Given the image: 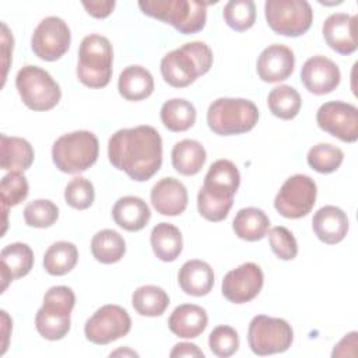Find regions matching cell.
Returning <instances> with one entry per match:
<instances>
[{"mask_svg":"<svg viewBox=\"0 0 358 358\" xmlns=\"http://www.w3.org/2000/svg\"><path fill=\"white\" fill-rule=\"evenodd\" d=\"M109 162L137 182L148 180L162 164V138L148 124L120 129L108 141Z\"/></svg>","mask_w":358,"mask_h":358,"instance_id":"obj_1","label":"cell"},{"mask_svg":"<svg viewBox=\"0 0 358 358\" xmlns=\"http://www.w3.org/2000/svg\"><path fill=\"white\" fill-rule=\"evenodd\" d=\"M239 183L241 175L234 162L218 159L211 164L197 194V210L200 215L213 222L225 220L234 204V194Z\"/></svg>","mask_w":358,"mask_h":358,"instance_id":"obj_2","label":"cell"},{"mask_svg":"<svg viewBox=\"0 0 358 358\" xmlns=\"http://www.w3.org/2000/svg\"><path fill=\"white\" fill-rule=\"evenodd\" d=\"M211 66V49L204 42L194 41L166 53L161 60V74L169 85L183 88L206 74Z\"/></svg>","mask_w":358,"mask_h":358,"instance_id":"obj_3","label":"cell"},{"mask_svg":"<svg viewBox=\"0 0 358 358\" xmlns=\"http://www.w3.org/2000/svg\"><path fill=\"white\" fill-rule=\"evenodd\" d=\"M208 3L196 0H143L138 1L140 10L152 18L172 25L183 35L201 31L207 20Z\"/></svg>","mask_w":358,"mask_h":358,"instance_id":"obj_4","label":"cell"},{"mask_svg":"<svg viewBox=\"0 0 358 358\" xmlns=\"http://www.w3.org/2000/svg\"><path fill=\"white\" fill-rule=\"evenodd\" d=\"M113 50L109 39L99 34L87 35L78 49L77 77L90 88H103L112 77Z\"/></svg>","mask_w":358,"mask_h":358,"instance_id":"obj_5","label":"cell"},{"mask_svg":"<svg viewBox=\"0 0 358 358\" xmlns=\"http://www.w3.org/2000/svg\"><path fill=\"white\" fill-rule=\"evenodd\" d=\"M259 120L257 106L245 98H218L207 110V124L218 136L242 134Z\"/></svg>","mask_w":358,"mask_h":358,"instance_id":"obj_6","label":"cell"},{"mask_svg":"<svg viewBox=\"0 0 358 358\" xmlns=\"http://www.w3.org/2000/svg\"><path fill=\"white\" fill-rule=\"evenodd\" d=\"M99 144L92 131L77 130L60 136L52 147V159L64 173L87 171L98 159Z\"/></svg>","mask_w":358,"mask_h":358,"instance_id":"obj_7","label":"cell"},{"mask_svg":"<svg viewBox=\"0 0 358 358\" xmlns=\"http://www.w3.org/2000/svg\"><path fill=\"white\" fill-rule=\"evenodd\" d=\"M76 295L70 287L57 285L46 291L43 305L36 312L35 327L38 333L50 341L62 340L70 331L71 310Z\"/></svg>","mask_w":358,"mask_h":358,"instance_id":"obj_8","label":"cell"},{"mask_svg":"<svg viewBox=\"0 0 358 358\" xmlns=\"http://www.w3.org/2000/svg\"><path fill=\"white\" fill-rule=\"evenodd\" d=\"M15 88L25 103L32 110L45 112L55 108L62 91L53 77L38 66H24L15 77Z\"/></svg>","mask_w":358,"mask_h":358,"instance_id":"obj_9","label":"cell"},{"mask_svg":"<svg viewBox=\"0 0 358 358\" xmlns=\"http://www.w3.org/2000/svg\"><path fill=\"white\" fill-rule=\"evenodd\" d=\"M294 340L291 324L281 317L255 316L248 329V343L256 355H271L287 351Z\"/></svg>","mask_w":358,"mask_h":358,"instance_id":"obj_10","label":"cell"},{"mask_svg":"<svg viewBox=\"0 0 358 358\" xmlns=\"http://www.w3.org/2000/svg\"><path fill=\"white\" fill-rule=\"evenodd\" d=\"M264 15L275 34L292 38L303 35L313 20L312 7L306 0H267Z\"/></svg>","mask_w":358,"mask_h":358,"instance_id":"obj_11","label":"cell"},{"mask_svg":"<svg viewBox=\"0 0 358 358\" xmlns=\"http://www.w3.org/2000/svg\"><path fill=\"white\" fill-rule=\"evenodd\" d=\"M316 194L315 180L308 175L296 173L284 182L274 199V207L285 218H302L313 208Z\"/></svg>","mask_w":358,"mask_h":358,"instance_id":"obj_12","label":"cell"},{"mask_svg":"<svg viewBox=\"0 0 358 358\" xmlns=\"http://www.w3.org/2000/svg\"><path fill=\"white\" fill-rule=\"evenodd\" d=\"M131 329V319L126 309L119 305L101 306L84 326V334L88 341L105 345L120 337H124Z\"/></svg>","mask_w":358,"mask_h":358,"instance_id":"obj_13","label":"cell"},{"mask_svg":"<svg viewBox=\"0 0 358 358\" xmlns=\"http://www.w3.org/2000/svg\"><path fill=\"white\" fill-rule=\"evenodd\" d=\"M71 34L60 17H46L35 28L31 38L32 52L45 62L60 59L70 48Z\"/></svg>","mask_w":358,"mask_h":358,"instance_id":"obj_14","label":"cell"},{"mask_svg":"<svg viewBox=\"0 0 358 358\" xmlns=\"http://www.w3.org/2000/svg\"><path fill=\"white\" fill-rule=\"evenodd\" d=\"M317 126L345 143L358 138V109L352 103L330 101L323 103L316 113Z\"/></svg>","mask_w":358,"mask_h":358,"instance_id":"obj_15","label":"cell"},{"mask_svg":"<svg viewBox=\"0 0 358 358\" xmlns=\"http://www.w3.org/2000/svg\"><path fill=\"white\" fill-rule=\"evenodd\" d=\"M264 275L262 268L252 262L228 271L222 280V295L232 303H246L262 291Z\"/></svg>","mask_w":358,"mask_h":358,"instance_id":"obj_16","label":"cell"},{"mask_svg":"<svg viewBox=\"0 0 358 358\" xmlns=\"http://www.w3.org/2000/svg\"><path fill=\"white\" fill-rule=\"evenodd\" d=\"M338 66L324 56L309 57L301 69V81L305 88L315 95H324L336 90L340 84Z\"/></svg>","mask_w":358,"mask_h":358,"instance_id":"obj_17","label":"cell"},{"mask_svg":"<svg viewBox=\"0 0 358 358\" xmlns=\"http://www.w3.org/2000/svg\"><path fill=\"white\" fill-rule=\"evenodd\" d=\"M295 66L294 52L281 43L267 46L257 59V76L264 83H278L287 80Z\"/></svg>","mask_w":358,"mask_h":358,"instance_id":"obj_18","label":"cell"},{"mask_svg":"<svg viewBox=\"0 0 358 358\" xmlns=\"http://www.w3.org/2000/svg\"><path fill=\"white\" fill-rule=\"evenodd\" d=\"M323 36L329 48L340 55H351L357 50V17L344 13L329 15L323 22Z\"/></svg>","mask_w":358,"mask_h":358,"instance_id":"obj_19","label":"cell"},{"mask_svg":"<svg viewBox=\"0 0 358 358\" xmlns=\"http://www.w3.org/2000/svg\"><path fill=\"white\" fill-rule=\"evenodd\" d=\"M151 203L157 213L168 217L182 214L187 207V190L175 178H162L151 189Z\"/></svg>","mask_w":358,"mask_h":358,"instance_id":"obj_20","label":"cell"},{"mask_svg":"<svg viewBox=\"0 0 358 358\" xmlns=\"http://www.w3.org/2000/svg\"><path fill=\"white\" fill-rule=\"evenodd\" d=\"M34 266V252L22 242L7 245L0 253V271H1V289L21 277H25Z\"/></svg>","mask_w":358,"mask_h":358,"instance_id":"obj_21","label":"cell"},{"mask_svg":"<svg viewBox=\"0 0 358 358\" xmlns=\"http://www.w3.org/2000/svg\"><path fill=\"white\" fill-rule=\"evenodd\" d=\"M312 228L322 242L336 245L341 242L348 232V217L336 206H324L315 213Z\"/></svg>","mask_w":358,"mask_h":358,"instance_id":"obj_22","label":"cell"},{"mask_svg":"<svg viewBox=\"0 0 358 358\" xmlns=\"http://www.w3.org/2000/svg\"><path fill=\"white\" fill-rule=\"evenodd\" d=\"M208 324L204 308L194 303H183L173 309L168 319L169 330L182 338L199 337Z\"/></svg>","mask_w":358,"mask_h":358,"instance_id":"obj_23","label":"cell"},{"mask_svg":"<svg viewBox=\"0 0 358 358\" xmlns=\"http://www.w3.org/2000/svg\"><path fill=\"white\" fill-rule=\"evenodd\" d=\"M178 282L182 291L192 296L207 295L214 285V271L203 260H187L178 273Z\"/></svg>","mask_w":358,"mask_h":358,"instance_id":"obj_24","label":"cell"},{"mask_svg":"<svg viewBox=\"0 0 358 358\" xmlns=\"http://www.w3.org/2000/svg\"><path fill=\"white\" fill-rule=\"evenodd\" d=\"M112 217L120 228L130 232H137L148 224L151 211L143 199L137 196H124L115 203Z\"/></svg>","mask_w":358,"mask_h":358,"instance_id":"obj_25","label":"cell"},{"mask_svg":"<svg viewBox=\"0 0 358 358\" xmlns=\"http://www.w3.org/2000/svg\"><path fill=\"white\" fill-rule=\"evenodd\" d=\"M119 94L127 101H141L154 91V78L143 66H127L119 76Z\"/></svg>","mask_w":358,"mask_h":358,"instance_id":"obj_26","label":"cell"},{"mask_svg":"<svg viewBox=\"0 0 358 358\" xmlns=\"http://www.w3.org/2000/svg\"><path fill=\"white\" fill-rule=\"evenodd\" d=\"M0 147H1V168L4 171L24 172L32 165L35 152L32 145L25 138L1 134Z\"/></svg>","mask_w":358,"mask_h":358,"instance_id":"obj_27","label":"cell"},{"mask_svg":"<svg viewBox=\"0 0 358 358\" xmlns=\"http://www.w3.org/2000/svg\"><path fill=\"white\" fill-rule=\"evenodd\" d=\"M171 157L175 171L185 176H193L199 173L207 159L204 147L192 138H185L176 143L172 148Z\"/></svg>","mask_w":358,"mask_h":358,"instance_id":"obj_28","label":"cell"},{"mask_svg":"<svg viewBox=\"0 0 358 358\" xmlns=\"http://www.w3.org/2000/svg\"><path fill=\"white\" fill-rule=\"evenodd\" d=\"M270 228V218L257 207L241 208L234 221L232 229L235 235L243 241L255 242L263 239Z\"/></svg>","mask_w":358,"mask_h":358,"instance_id":"obj_29","label":"cell"},{"mask_svg":"<svg viewBox=\"0 0 358 358\" xmlns=\"http://www.w3.org/2000/svg\"><path fill=\"white\" fill-rule=\"evenodd\" d=\"M151 248L162 262H173L183 249V239L179 228L169 222H159L151 231Z\"/></svg>","mask_w":358,"mask_h":358,"instance_id":"obj_30","label":"cell"},{"mask_svg":"<svg viewBox=\"0 0 358 358\" xmlns=\"http://www.w3.org/2000/svg\"><path fill=\"white\" fill-rule=\"evenodd\" d=\"M194 105L183 98H172L161 106V122L171 131H186L196 122Z\"/></svg>","mask_w":358,"mask_h":358,"instance_id":"obj_31","label":"cell"},{"mask_svg":"<svg viewBox=\"0 0 358 358\" xmlns=\"http://www.w3.org/2000/svg\"><path fill=\"white\" fill-rule=\"evenodd\" d=\"M92 256L103 264L119 262L126 253V242L123 236L113 229H102L92 236Z\"/></svg>","mask_w":358,"mask_h":358,"instance_id":"obj_32","label":"cell"},{"mask_svg":"<svg viewBox=\"0 0 358 358\" xmlns=\"http://www.w3.org/2000/svg\"><path fill=\"white\" fill-rule=\"evenodd\" d=\"M78 260L77 246L71 242L59 241L52 243L43 256V268L50 275H64L70 273Z\"/></svg>","mask_w":358,"mask_h":358,"instance_id":"obj_33","label":"cell"},{"mask_svg":"<svg viewBox=\"0 0 358 358\" xmlns=\"http://www.w3.org/2000/svg\"><path fill=\"white\" fill-rule=\"evenodd\" d=\"M131 305L141 316H161L169 305L168 294L157 285L138 287L131 295Z\"/></svg>","mask_w":358,"mask_h":358,"instance_id":"obj_34","label":"cell"},{"mask_svg":"<svg viewBox=\"0 0 358 358\" xmlns=\"http://www.w3.org/2000/svg\"><path fill=\"white\" fill-rule=\"evenodd\" d=\"M267 105L274 116L284 120H291L299 113L302 99L294 87L278 85L270 91L267 96Z\"/></svg>","mask_w":358,"mask_h":358,"instance_id":"obj_35","label":"cell"},{"mask_svg":"<svg viewBox=\"0 0 358 358\" xmlns=\"http://www.w3.org/2000/svg\"><path fill=\"white\" fill-rule=\"evenodd\" d=\"M344 159L343 151L329 143H319L313 145L306 155L309 166L319 173H331L337 171Z\"/></svg>","mask_w":358,"mask_h":358,"instance_id":"obj_36","label":"cell"},{"mask_svg":"<svg viewBox=\"0 0 358 358\" xmlns=\"http://www.w3.org/2000/svg\"><path fill=\"white\" fill-rule=\"evenodd\" d=\"M224 20L234 31H246L256 21V6L252 0H231L224 6Z\"/></svg>","mask_w":358,"mask_h":358,"instance_id":"obj_37","label":"cell"},{"mask_svg":"<svg viewBox=\"0 0 358 358\" xmlns=\"http://www.w3.org/2000/svg\"><path fill=\"white\" fill-rule=\"evenodd\" d=\"M29 186L27 178L21 172H8L0 182V194L3 210L18 206L28 196Z\"/></svg>","mask_w":358,"mask_h":358,"instance_id":"obj_38","label":"cell"},{"mask_svg":"<svg viewBox=\"0 0 358 358\" xmlns=\"http://www.w3.org/2000/svg\"><path fill=\"white\" fill-rule=\"evenodd\" d=\"M59 218V207L46 199L29 201L24 208V220L27 225L34 228L52 227Z\"/></svg>","mask_w":358,"mask_h":358,"instance_id":"obj_39","label":"cell"},{"mask_svg":"<svg viewBox=\"0 0 358 358\" xmlns=\"http://www.w3.org/2000/svg\"><path fill=\"white\" fill-rule=\"evenodd\" d=\"M208 347L220 358L231 357L239 348V336L231 326H217L208 336Z\"/></svg>","mask_w":358,"mask_h":358,"instance_id":"obj_40","label":"cell"},{"mask_svg":"<svg viewBox=\"0 0 358 358\" xmlns=\"http://www.w3.org/2000/svg\"><path fill=\"white\" fill-rule=\"evenodd\" d=\"M94 199H95L94 185L83 176L73 178L64 189L66 203L76 210L88 208L94 203Z\"/></svg>","mask_w":358,"mask_h":358,"instance_id":"obj_41","label":"cell"},{"mask_svg":"<svg viewBox=\"0 0 358 358\" xmlns=\"http://www.w3.org/2000/svg\"><path fill=\"white\" fill-rule=\"evenodd\" d=\"M268 242L273 253L281 260H292L298 255L296 239L285 227H273L268 231Z\"/></svg>","mask_w":358,"mask_h":358,"instance_id":"obj_42","label":"cell"},{"mask_svg":"<svg viewBox=\"0 0 358 358\" xmlns=\"http://www.w3.org/2000/svg\"><path fill=\"white\" fill-rule=\"evenodd\" d=\"M115 1L113 0H105V1H83L84 8L87 13L95 18H105L108 17L112 10L115 8Z\"/></svg>","mask_w":358,"mask_h":358,"instance_id":"obj_43","label":"cell"},{"mask_svg":"<svg viewBox=\"0 0 358 358\" xmlns=\"http://www.w3.org/2000/svg\"><path fill=\"white\" fill-rule=\"evenodd\" d=\"M171 358L175 357H199V358H204V352L192 343H179L176 344L172 351L169 352Z\"/></svg>","mask_w":358,"mask_h":358,"instance_id":"obj_44","label":"cell"},{"mask_svg":"<svg viewBox=\"0 0 358 358\" xmlns=\"http://www.w3.org/2000/svg\"><path fill=\"white\" fill-rule=\"evenodd\" d=\"M1 28H3V36H1V41H3V56H4V60H3V67H4V74H3V84H4V80H6V74H7V69H8V59L13 53V35H10L8 32V28L7 25L3 22L1 24Z\"/></svg>","mask_w":358,"mask_h":358,"instance_id":"obj_45","label":"cell"},{"mask_svg":"<svg viewBox=\"0 0 358 358\" xmlns=\"http://www.w3.org/2000/svg\"><path fill=\"white\" fill-rule=\"evenodd\" d=\"M357 336H358L357 331H351V333L345 334L344 338L337 345H334L331 357H334V358L336 357H348L347 347H357Z\"/></svg>","mask_w":358,"mask_h":358,"instance_id":"obj_46","label":"cell"},{"mask_svg":"<svg viewBox=\"0 0 358 358\" xmlns=\"http://www.w3.org/2000/svg\"><path fill=\"white\" fill-rule=\"evenodd\" d=\"M1 317H3V326H4V330H3V334H4V338H6V341H4V344H3V351H1V354H4V351H6V348H7V331H6V326L8 327L10 324H11V322H10V319H8V315H7V312L6 310H1Z\"/></svg>","mask_w":358,"mask_h":358,"instance_id":"obj_47","label":"cell"},{"mask_svg":"<svg viewBox=\"0 0 358 358\" xmlns=\"http://www.w3.org/2000/svg\"><path fill=\"white\" fill-rule=\"evenodd\" d=\"M130 355V357H138V354L137 352H134V351H131V350H129V348H124V350H117V351H115V352H110V357H115V355Z\"/></svg>","mask_w":358,"mask_h":358,"instance_id":"obj_48","label":"cell"}]
</instances>
